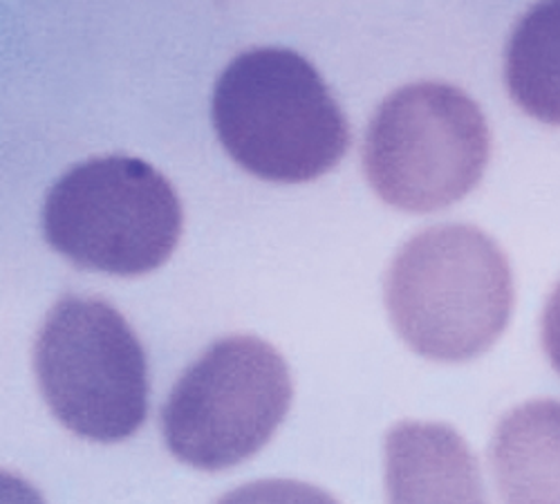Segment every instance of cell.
<instances>
[{"label":"cell","mask_w":560,"mask_h":504,"mask_svg":"<svg viewBox=\"0 0 560 504\" xmlns=\"http://www.w3.org/2000/svg\"><path fill=\"white\" fill-rule=\"evenodd\" d=\"M184 211L171 181L128 155L85 160L66 171L43 204V236L77 267L142 277L175 251Z\"/></svg>","instance_id":"3957f363"},{"label":"cell","mask_w":560,"mask_h":504,"mask_svg":"<svg viewBox=\"0 0 560 504\" xmlns=\"http://www.w3.org/2000/svg\"><path fill=\"white\" fill-rule=\"evenodd\" d=\"M211 119L224 151L252 175L301 185L350 149V124L320 72L288 48H256L220 74Z\"/></svg>","instance_id":"6da1fadb"},{"label":"cell","mask_w":560,"mask_h":504,"mask_svg":"<svg viewBox=\"0 0 560 504\" xmlns=\"http://www.w3.org/2000/svg\"><path fill=\"white\" fill-rule=\"evenodd\" d=\"M34 371L52 415L100 444L132 437L149 415V361L128 320L95 296H63L34 343Z\"/></svg>","instance_id":"5b68a950"},{"label":"cell","mask_w":560,"mask_h":504,"mask_svg":"<svg viewBox=\"0 0 560 504\" xmlns=\"http://www.w3.org/2000/svg\"><path fill=\"white\" fill-rule=\"evenodd\" d=\"M506 90L523 113L560 126V3L532 8L504 52Z\"/></svg>","instance_id":"9c48e42d"},{"label":"cell","mask_w":560,"mask_h":504,"mask_svg":"<svg viewBox=\"0 0 560 504\" xmlns=\"http://www.w3.org/2000/svg\"><path fill=\"white\" fill-rule=\"evenodd\" d=\"M386 307L419 356L462 363L485 354L506 330L516 301L500 245L474 224H435L390 262Z\"/></svg>","instance_id":"7a4b0ae2"},{"label":"cell","mask_w":560,"mask_h":504,"mask_svg":"<svg viewBox=\"0 0 560 504\" xmlns=\"http://www.w3.org/2000/svg\"><path fill=\"white\" fill-rule=\"evenodd\" d=\"M388 504H489L478 457L438 422H399L386 435Z\"/></svg>","instance_id":"52a82bcc"},{"label":"cell","mask_w":560,"mask_h":504,"mask_svg":"<svg viewBox=\"0 0 560 504\" xmlns=\"http://www.w3.org/2000/svg\"><path fill=\"white\" fill-rule=\"evenodd\" d=\"M292 397L290 365L271 343L224 337L175 382L162 408L164 442L184 465L231 469L273 437Z\"/></svg>","instance_id":"8992f818"},{"label":"cell","mask_w":560,"mask_h":504,"mask_svg":"<svg viewBox=\"0 0 560 504\" xmlns=\"http://www.w3.org/2000/svg\"><path fill=\"white\" fill-rule=\"evenodd\" d=\"M491 130L464 90L417 81L388 95L363 140V171L386 204L431 213L469 196L487 171Z\"/></svg>","instance_id":"277c9868"},{"label":"cell","mask_w":560,"mask_h":504,"mask_svg":"<svg viewBox=\"0 0 560 504\" xmlns=\"http://www.w3.org/2000/svg\"><path fill=\"white\" fill-rule=\"evenodd\" d=\"M215 504H341L328 491L299 480H258L224 493Z\"/></svg>","instance_id":"30bf717a"},{"label":"cell","mask_w":560,"mask_h":504,"mask_svg":"<svg viewBox=\"0 0 560 504\" xmlns=\"http://www.w3.org/2000/svg\"><path fill=\"white\" fill-rule=\"evenodd\" d=\"M542 348L551 368L560 375V281L551 290L542 312Z\"/></svg>","instance_id":"8fae6325"},{"label":"cell","mask_w":560,"mask_h":504,"mask_svg":"<svg viewBox=\"0 0 560 504\" xmlns=\"http://www.w3.org/2000/svg\"><path fill=\"white\" fill-rule=\"evenodd\" d=\"M489 460L502 504H560V401L534 399L506 412Z\"/></svg>","instance_id":"ba28073f"}]
</instances>
